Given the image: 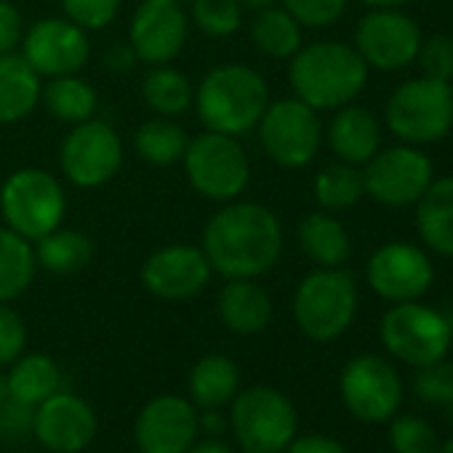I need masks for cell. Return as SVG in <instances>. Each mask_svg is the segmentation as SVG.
<instances>
[{"label":"cell","mask_w":453,"mask_h":453,"mask_svg":"<svg viewBox=\"0 0 453 453\" xmlns=\"http://www.w3.org/2000/svg\"><path fill=\"white\" fill-rule=\"evenodd\" d=\"M389 440L395 453H437L440 440L432 424L416 416H400L389 426Z\"/></svg>","instance_id":"36"},{"label":"cell","mask_w":453,"mask_h":453,"mask_svg":"<svg viewBox=\"0 0 453 453\" xmlns=\"http://www.w3.org/2000/svg\"><path fill=\"white\" fill-rule=\"evenodd\" d=\"M219 315L230 331L241 336H251L270 326L273 299L259 283L249 278L226 280V286L219 294Z\"/></svg>","instance_id":"22"},{"label":"cell","mask_w":453,"mask_h":453,"mask_svg":"<svg viewBox=\"0 0 453 453\" xmlns=\"http://www.w3.org/2000/svg\"><path fill=\"white\" fill-rule=\"evenodd\" d=\"M9 392L17 403L22 405H41L46 397L59 392L62 384V371L49 355H19L14 360L12 373L6 376Z\"/></svg>","instance_id":"27"},{"label":"cell","mask_w":453,"mask_h":453,"mask_svg":"<svg viewBox=\"0 0 453 453\" xmlns=\"http://www.w3.org/2000/svg\"><path fill=\"white\" fill-rule=\"evenodd\" d=\"M25 38V22L12 0H0V54H14Z\"/></svg>","instance_id":"42"},{"label":"cell","mask_w":453,"mask_h":453,"mask_svg":"<svg viewBox=\"0 0 453 453\" xmlns=\"http://www.w3.org/2000/svg\"><path fill=\"white\" fill-rule=\"evenodd\" d=\"M25 320L6 302H0V365H12L25 352Z\"/></svg>","instance_id":"41"},{"label":"cell","mask_w":453,"mask_h":453,"mask_svg":"<svg viewBox=\"0 0 453 453\" xmlns=\"http://www.w3.org/2000/svg\"><path fill=\"white\" fill-rule=\"evenodd\" d=\"M59 4L70 22H75L86 33H94L104 30L118 17L123 0H59Z\"/></svg>","instance_id":"38"},{"label":"cell","mask_w":453,"mask_h":453,"mask_svg":"<svg viewBox=\"0 0 453 453\" xmlns=\"http://www.w3.org/2000/svg\"><path fill=\"white\" fill-rule=\"evenodd\" d=\"M328 144L342 163L365 165L381 147V126L373 112L357 104H344L328 123Z\"/></svg>","instance_id":"21"},{"label":"cell","mask_w":453,"mask_h":453,"mask_svg":"<svg viewBox=\"0 0 453 453\" xmlns=\"http://www.w3.org/2000/svg\"><path fill=\"white\" fill-rule=\"evenodd\" d=\"M445 413H448V418H450V424H453V403H450V405L445 408Z\"/></svg>","instance_id":"51"},{"label":"cell","mask_w":453,"mask_h":453,"mask_svg":"<svg viewBox=\"0 0 453 453\" xmlns=\"http://www.w3.org/2000/svg\"><path fill=\"white\" fill-rule=\"evenodd\" d=\"M283 9L302 25V27H331L344 12L347 0H283Z\"/></svg>","instance_id":"39"},{"label":"cell","mask_w":453,"mask_h":453,"mask_svg":"<svg viewBox=\"0 0 453 453\" xmlns=\"http://www.w3.org/2000/svg\"><path fill=\"white\" fill-rule=\"evenodd\" d=\"M184 173L189 184L208 200L230 203L243 195L251 179V165L238 136L205 131L189 139L184 150Z\"/></svg>","instance_id":"7"},{"label":"cell","mask_w":453,"mask_h":453,"mask_svg":"<svg viewBox=\"0 0 453 453\" xmlns=\"http://www.w3.org/2000/svg\"><path fill=\"white\" fill-rule=\"evenodd\" d=\"M413 389L426 405H437L445 411L453 403V363H445L442 357L437 363L421 365L413 379Z\"/></svg>","instance_id":"37"},{"label":"cell","mask_w":453,"mask_h":453,"mask_svg":"<svg viewBox=\"0 0 453 453\" xmlns=\"http://www.w3.org/2000/svg\"><path fill=\"white\" fill-rule=\"evenodd\" d=\"M357 312V288L342 267H318L294 294V320L312 342L339 339Z\"/></svg>","instance_id":"6"},{"label":"cell","mask_w":453,"mask_h":453,"mask_svg":"<svg viewBox=\"0 0 453 453\" xmlns=\"http://www.w3.org/2000/svg\"><path fill=\"white\" fill-rule=\"evenodd\" d=\"M192 19L208 38H230L241 30L243 22L241 0H195Z\"/></svg>","instance_id":"35"},{"label":"cell","mask_w":453,"mask_h":453,"mask_svg":"<svg viewBox=\"0 0 453 453\" xmlns=\"http://www.w3.org/2000/svg\"><path fill=\"white\" fill-rule=\"evenodd\" d=\"M41 99L46 102V110L57 120L70 123V126L91 120L96 115V104H99V96H96L94 86L86 83L78 75L51 78L49 86L41 91Z\"/></svg>","instance_id":"30"},{"label":"cell","mask_w":453,"mask_h":453,"mask_svg":"<svg viewBox=\"0 0 453 453\" xmlns=\"http://www.w3.org/2000/svg\"><path fill=\"white\" fill-rule=\"evenodd\" d=\"M421 49L418 25L400 9H371L355 30V51L381 73H397L416 62Z\"/></svg>","instance_id":"12"},{"label":"cell","mask_w":453,"mask_h":453,"mask_svg":"<svg viewBox=\"0 0 453 453\" xmlns=\"http://www.w3.org/2000/svg\"><path fill=\"white\" fill-rule=\"evenodd\" d=\"M200 249L221 278L254 280L278 265L283 226L267 205L230 200L205 224Z\"/></svg>","instance_id":"1"},{"label":"cell","mask_w":453,"mask_h":453,"mask_svg":"<svg viewBox=\"0 0 453 453\" xmlns=\"http://www.w3.org/2000/svg\"><path fill=\"white\" fill-rule=\"evenodd\" d=\"M453 328L445 315L418 302H397L381 318V344L400 363L413 368L437 363L448 355Z\"/></svg>","instance_id":"8"},{"label":"cell","mask_w":453,"mask_h":453,"mask_svg":"<svg viewBox=\"0 0 453 453\" xmlns=\"http://www.w3.org/2000/svg\"><path fill=\"white\" fill-rule=\"evenodd\" d=\"M416 230L440 257L453 259V176H440L416 203Z\"/></svg>","instance_id":"23"},{"label":"cell","mask_w":453,"mask_h":453,"mask_svg":"<svg viewBox=\"0 0 453 453\" xmlns=\"http://www.w3.org/2000/svg\"><path fill=\"white\" fill-rule=\"evenodd\" d=\"M41 75L25 57L0 54V126L27 118L41 102Z\"/></svg>","instance_id":"24"},{"label":"cell","mask_w":453,"mask_h":453,"mask_svg":"<svg viewBox=\"0 0 453 453\" xmlns=\"http://www.w3.org/2000/svg\"><path fill=\"white\" fill-rule=\"evenodd\" d=\"M33 432L41 445L54 453H78L94 440L96 416L83 397L73 392H54L35 405Z\"/></svg>","instance_id":"20"},{"label":"cell","mask_w":453,"mask_h":453,"mask_svg":"<svg viewBox=\"0 0 453 453\" xmlns=\"http://www.w3.org/2000/svg\"><path fill=\"white\" fill-rule=\"evenodd\" d=\"M251 41L270 59H291L302 49V25L286 9L270 6L254 17Z\"/></svg>","instance_id":"31"},{"label":"cell","mask_w":453,"mask_h":453,"mask_svg":"<svg viewBox=\"0 0 453 453\" xmlns=\"http://www.w3.org/2000/svg\"><path fill=\"white\" fill-rule=\"evenodd\" d=\"M33 413H35V408L17 403L9 392V397L0 400V432H6L12 437L30 432L33 429Z\"/></svg>","instance_id":"43"},{"label":"cell","mask_w":453,"mask_h":453,"mask_svg":"<svg viewBox=\"0 0 453 453\" xmlns=\"http://www.w3.org/2000/svg\"><path fill=\"white\" fill-rule=\"evenodd\" d=\"M278 0H241V6H249V9H257V12H262V9H270V6H275Z\"/></svg>","instance_id":"49"},{"label":"cell","mask_w":453,"mask_h":453,"mask_svg":"<svg viewBox=\"0 0 453 453\" xmlns=\"http://www.w3.org/2000/svg\"><path fill=\"white\" fill-rule=\"evenodd\" d=\"M91 54L88 33L75 22L41 19L25 35V59L41 78L78 75Z\"/></svg>","instance_id":"17"},{"label":"cell","mask_w":453,"mask_h":453,"mask_svg":"<svg viewBox=\"0 0 453 453\" xmlns=\"http://www.w3.org/2000/svg\"><path fill=\"white\" fill-rule=\"evenodd\" d=\"M107 67L110 70H115V73H126V70H131L134 67V62H136V54H134V49L131 46H123V43H118L110 54H107Z\"/></svg>","instance_id":"45"},{"label":"cell","mask_w":453,"mask_h":453,"mask_svg":"<svg viewBox=\"0 0 453 453\" xmlns=\"http://www.w3.org/2000/svg\"><path fill=\"white\" fill-rule=\"evenodd\" d=\"M434 181V165L421 147L397 144L379 150L363 165L365 195L387 208L416 205Z\"/></svg>","instance_id":"10"},{"label":"cell","mask_w":453,"mask_h":453,"mask_svg":"<svg viewBox=\"0 0 453 453\" xmlns=\"http://www.w3.org/2000/svg\"><path fill=\"white\" fill-rule=\"evenodd\" d=\"M187 453H233V448H226L219 440H203V442H192Z\"/></svg>","instance_id":"46"},{"label":"cell","mask_w":453,"mask_h":453,"mask_svg":"<svg viewBox=\"0 0 453 453\" xmlns=\"http://www.w3.org/2000/svg\"><path fill=\"white\" fill-rule=\"evenodd\" d=\"M233 429L246 453H280L296 437V408L273 387H251L233 403Z\"/></svg>","instance_id":"9"},{"label":"cell","mask_w":453,"mask_h":453,"mask_svg":"<svg viewBox=\"0 0 453 453\" xmlns=\"http://www.w3.org/2000/svg\"><path fill=\"white\" fill-rule=\"evenodd\" d=\"M267 104V81L249 65H219L195 91L197 118L205 131H219L226 136L254 131Z\"/></svg>","instance_id":"3"},{"label":"cell","mask_w":453,"mask_h":453,"mask_svg":"<svg viewBox=\"0 0 453 453\" xmlns=\"http://www.w3.org/2000/svg\"><path fill=\"white\" fill-rule=\"evenodd\" d=\"M257 128L265 152L283 168H304L312 163L323 142L318 110L296 96L267 104Z\"/></svg>","instance_id":"11"},{"label":"cell","mask_w":453,"mask_h":453,"mask_svg":"<svg viewBox=\"0 0 453 453\" xmlns=\"http://www.w3.org/2000/svg\"><path fill=\"white\" fill-rule=\"evenodd\" d=\"M187 387L195 405L219 408L235 397L241 387V371L226 355H205L189 371Z\"/></svg>","instance_id":"26"},{"label":"cell","mask_w":453,"mask_h":453,"mask_svg":"<svg viewBox=\"0 0 453 453\" xmlns=\"http://www.w3.org/2000/svg\"><path fill=\"white\" fill-rule=\"evenodd\" d=\"M339 389L349 413L368 424L392 418L403 403L400 376L379 355L352 357L342 371Z\"/></svg>","instance_id":"13"},{"label":"cell","mask_w":453,"mask_h":453,"mask_svg":"<svg viewBox=\"0 0 453 453\" xmlns=\"http://www.w3.org/2000/svg\"><path fill=\"white\" fill-rule=\"evenodd\" d=\"M315 200L323 211H347L357 205L365 197V184H363V171L349 163H334L326 165L312 184Z\"/></svg>","instance_id":"34"},{"label":"cell","mask_w":453,"mask_h":453,"mask_svg":"<svg viewBox=\"0 0 453 453\" xmlns=\"http://www.w3.org/2000/svg\"><path fill=\"white\" fill-rule=\"evenodd\" d=\"M189 139L173 118H152L139 126L134 136L136 155L150 165H173L184 157Z\"/></svg>","instance_id":"33"},{"label":"cell","mask_w":453,"mask_h":453,"mask_svg":"<svg viewBox=\"0 0 453 453\" xmlns=\"http://www.w3.org/2000/svg\"><path fill=\"white\" fill-rule=\"evenodd\" d=\"M213 270L203 249L195 246H165L147 257L142 265V286L165 302H184L197 296Z\"/></svg>","instance_id":"18"},{"label":"cell","mask_w":453,"mask_h":453,"mask_svg":"<svg viewBox=\"0 0 453 453\" xmlns=\"http://www.w3.org/2000/svg\"><path fill=\"white\" fill-rule=\"evenodd\" d=\"M94 257V243L81 230H51L35 241V262L51 275H75L88 267Z\"/></svg>","instance_id":"28"},{"label":"cell","mask_w":453,"mask_h":453,"mask_svg":"<svg viewBox=\"0 0 453 453\" xmlns=\"http://www.w3.org/2000/svg\"><path fill=\"white\" fill-rule=\"evenodd\" d=\"M437 453H453V440H448L445 445H440V450Z\"/></svg>","instance_id":"50"},{"label":"cell","mask_w":453,"mask_h":453,"mask_svg":"<svg viewBox=\"0 0 453 453\" xmlns=\"http://www.w3.org/2000/svg\"><path fill=\"white\" fill-rule=\"evenodd\" d=\"M0 211L9 230L35 243L62 226L67 195L54 173L43 168H19L0 187Z\"/></svg>","instance_id":"5"},{"label":"cell","mask_w":453,"mask_h":453,"mask_svg":"<svg viewBox=\"0 0 453 453\" xmlns=\"http://www.w3.org/2000/svg\"><path fill=\"white\" fill-rule=\"evenodd\" d=\"M416 62L421 65V75L437 81H453V35H432L421 41Z\"/></svg>","instance_id":"40"},{"label":"cell","mask_w":453,"mask_h":453,"mask_svg":"<svg viewBox=\"0 0 453 453\" xmlns=\"http://www.w3.org/2000/svg\"><path fill=\"white\" fill-rule=\"evenodd\" d=\"M35 249L27 238L0 226V302L22 296L35 278Z\"/></svg>","instance_id":"29"},{"label":"cell","mask_w":453,"mask_h":453,"mask_svg":"<svg viewBox=\"0 0 453 453\" xmlns=\"http://www.w3.org/2000/svg\"><path fill=\"white\" fill-rule=\"evenodd\" d=\"M200 432V416L192 400L160 395L150 400L136 418V442L142 453H187Z\"/></svg>","instance_id":"19"},{"label":"cell","mask_w":453,"mask_h":453,"mask_svg":"<svg viewBox=\"0 0 453 453\" xmlns=\"http://www.w3.org/2000/svg\"><path fill=\"white\" fill-rule=\"evenodd\" d=\"M368 65L355 51V46L339 41H320L312 46H302L291 57L288 83L304 104L312 110H339L352 104L365 83Z\"/></svg>","instance_id":"2"},{"label":"cell","mask_w":453,"mask_h":453,"mask_svg":"<svg viewBox=\"0 0 453 453\" xmlns=\"http://www.w3.org/2000/svg\"><path fill=\"white\" fill-rule=\"evenodd\" d=\"M288 453H347V450L328 434H304L288 442Z\"/></svg>","instance_id":"44"},{"label":"cell","mask_w":453,"mask_h":453,"mask_svg":"<svg viewBox=\"0 0 453 453\" xmlns=\"http://www.w3.org/2000/svg\"><path fill=\"white\" fill-rule=\"evenodd\" d=\"M65 176L78 187H102L123 165V142L112 126L102 120H86L73 126L62 142L59 155Z\"/></svg>","instance_id":"14"},{"label":"cell","mask_w":453,"mask_h":453,"mask_svg":"<svg viewBox=\"0 0 453 453\" xmlns=\"http://www.w3.org/2000/svg\"><path fill=\"white\" fill-rule=\"evenodd\" d=\"M200 424H205V426H208L211 432H213V429H221V426H224V421H221V416L216 413V408H208V413H205V416L200 418Z\"/></svg>","instance_id":"48"},{"label":"cell","mask_w":453,"mask_h":453,"mask_svg":"<svg viewBox=\"0 0 453 453\" xmlns=\"http://www.w3.org/2000/svg\"><path fill=\"white\" fill-rule=\"evenodd\" d=\"M368 9H403L408 0H360Z\"/></svg>","instance_id":"47"},{"label":"cell","mask_w":453,"mask_h":453,"mask_svg":"<svg viewBox=\"0 0 453 453\" xmlns=\"http://www.w3.org/2000/svg\"><path fill=\"white\" fill-rule=\"evenodd\" d=\"M299 246L318 267H342L352 254L347 226L328 211H315L299 224Z\"/></svg>","instance_id":"25"},{"label":"cell","mask_w":453,"mask_h":453,"mask_svg":"<svg viewBox=\"0 0 453 453\" xmlns=\"http://www.w3.org/2000/svg\"><path fill=\"white\" fill-rule=\"evenodd\" d=\"M368 286L387 302H418L434 280L426 251L413 243H387L376 249L365 265Z\"/></svg>","instance_id":"15"},{"label":"cell","mask_w":453,"mask_h":453,"mask_svg":"<svg viewBox=\"0 0 453 453\" xmlns=\"http://www.w3.org/2000/svg\"><path fill=\"white\" fill-rule=\"evenodd\" d=\"M142 96H144V104L160 118H179L195 102L192 83L179 70L165 67V65H157L155 70L147 73L142 83Z\"/></svg>","instance_id":"32"},{"label":"cell","mask_w":453,"mask_h":453,"mask_svg":"<svg viewBox=\"0 0 453 453\" xmlns=\"http://www.w3.org/2000/svg\"><path fill=\"white\" fill-rule=\"evenodd\" d=\"M189 33L187 12L179 0H142L131 19V49L144 65H168L173 62Z\"/></svg>","instance_id":"16"},{"label":"cell","mask_w":453,"mask_h":453,"mask_svg":"<svg viewBox=\"0 0 453 453\" xmlns=\"http://www.w3.org/2000/svg\"><path fill=\"white\" fill-rule=\"evenodd\" d=\"M387 128L413 147L434 144L453 131V88L429 75L400 83L384 107Z\"/></svg>","instance_id":"4"},{"label":"cell","mask_w":453,"mask_h":453,"mask_svg":"<svg viewBox=\"0 0 453 453\" xmlns=\"http://www.w3.org/2000/svg\"><path fill=\"white\" fill-rule=\"evenodd\" d=\"M450 88H453V81H450Z\"/></svg>","instance_id":"52"}]
</instances>
